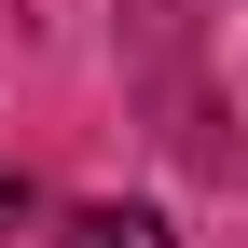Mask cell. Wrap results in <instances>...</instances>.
Here are the masks:
<instances>
[{"instance_id":"6da1fadb","label":"cell","mask_w":248,"mask_h":248,"mask_svg":"<svg viewBox=\"0 0 248 248\" xmlns=\"http://www.w3.org/2000/svg\"><path fill=\"white\" fill-rule=\"evenodd\" d=\"M69 248H166L152 207H69Z\"/></svg>"}]
</instances>
